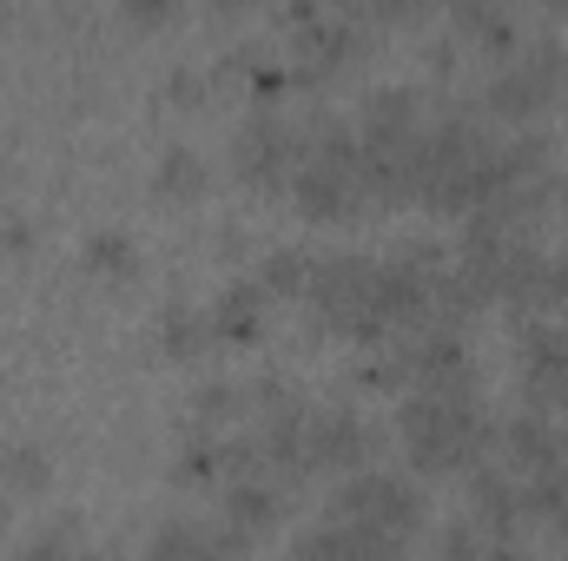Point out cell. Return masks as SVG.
Segmentation results:
<instances>
[{
    "label": "cell",
    "instance_id": "cell-5",
    "mask_svg": "<svg viewBox=\"0 0 568 561\" xmlns=\"http://www.w3.org/2000/svg\"><path fill=\"white\" fill-rule=\"evenodd\" d=\"M232 165L239 178L252 185H291L297 165H304V120H284V113H245L239 133H232Z\"/></svg>",
    "mask_w": 568,
    "mask_h": 561
},
{
    "label": "cell",
    "instance_id": "cell-9",
    "mask_svg": "<svg viewBox=\"0 0 568 561\" xmlns=\"http://www.w3.org/2000/svg\"><path fill=\"white\" fill-rule=\"evenodd\" d=\"M219 516H225V536H232L239 549H252V542H265V536L278 529L284 496L265 476H245V482H225V489H219Z\"/></svg>",
    "mask_w": 568,
    "mask_h": 561
},
{
    "label": "cell",
    "instance_id": "cell-29",
    "mask_svg": "<svg viewBox=\"0 0 568 561\" xmlns=\"http://www.w3.org/2000/svg\"><path fill=\"white\" fill-rule=\"evenodd\" d=\"M113 561H126V555H113Z\"/></svg>",
    "mask_w": 568,
    "mask_h": 561
},
{
    "label": "cell",
    "instance_id": "cell-16",
    "mask_svg": "<svg viewBox=\"0 0 568 561\" xmlns=\"http://www.w3.org/2000/svg\"><path fill=\"white\" fill-rule=\"evenodd\" d=\"M205 159L192 152V145H165L159 152V165H152V192L159 198H205Z\"/></svg>",
    "mask_w": 568,
    "mask_h": 561
},
{
    "label": "cell",
    "instance_id": "cell-11",
    "mask_svg": "<svg viewBox=\"0 0 568 561\" xmlns=\"http://www.w3.org/2000/svg\"><path fill=\"white\" fill-rule=\"evenodd\" d=\"M265 304H272V297H265L258 278H232L212 297V310H205V317H212V337H219V344H252V337L265 330Z\"/></svg>",
    "mask_w": 568,
    "mask_h": 561
},
{
    "label": "cell",
    "instance_id": "cell-4",
    "mask_svg": "<svg viewBox=\"0 0 568 561\" xmlns=\"http://www.w3.org/2000/svg\"><path fill=\"white\" fill-rule=\"evenodd\" d=\"M324 516H331V522H357V529H371L377 542L404 549V542L424 529L429 502H424V489H417L410 476H397V469H357V476L337 482V496H331Z\"/></svg>",
    "mask_w": 568,
    "mask_h": 561
},
{
    "label": "cell",
    "instance_id": "cell-12",
    "mask_svg": "<svg viewBox=\"0 0 568 561\" xmlns=\"http://www.w3.org/2000/svg\"><path fill=\"white\" fill-rule=\"evenodd\" d=\"M140 561H245V549L232 536L199 529V522H159Z\"/></svg>",
    "mask_w": 568,
    "mask_h": 561
},
{
    "label": "cell",
    "instance_id": "cell-26",
    "mask_svg": "<svg viewBox=\"0 0 568 561\" xmlns=\"http://www.w3.org/2000/svg\"><path fill=\"white\" fill-rule=\"evenodd\" d=\"M384 561H410V555H404V549H397V555H384Z\"/></svg>",
    "mask_w": 568,
    "mask_h": 561
},
{
    "label": "cell",
    "instance_id": "cell-14",
    "mask_svg": "<svg viewBox=\"0 0 568 561\" xmlns=\"http://www.w3.org/2000/svg\"><path fill=\"white\" fill-rule=\"evenodd\" d=\"M159 344H165V357L192 364V357H205L219 337H212V317H205L199 304H165V310H159Z\"/></svg>",
    "mask_w": 568,
    "mask_h": 561
},
{
    "label": "cell",
    "instance_id": "cell-3",
    "mask_svg": "<svg viewBox=\"0 0 568 561\" xmlns=\"http://www.w3.org/2000/svg\"><path fill=\"white\" fill-rule=\"evenodd\" d=\"M562 86H568V47L562 40H523L509 60L489 67L476 113H489V120H503V126H529Z\"/></svg>",
    "mask_w": 568,
    "mask_h": 561
},
{
    "label": "cell",
    "instance_id": "cell-20",
    "mask_svg": "<svg viewBox=\"0 0 568 561\" xmlns=\"http://www.w3.org/2000/svg\"><path fill=\"white\" fill-rule=\"evenodd\" d=\"M20 561H87V549H80V529H73V522L40 529V536L20 549Z\"/></svg>",
    "mask_w": 568,
    "mask_h": 561
},
{
    "label": "cell",
    "instance_id": "cell-2",
    "mask_svg": "<svg viewBox=\"0 0 568 561\" xmlns=\"http://www.w3.org/2000/svg\"><path fill=\"white\" fill-rule=\"evenodd\" d=\"M304 304L324 330L351 337V344H384V317H377V258L364 252H317Z\"/></svg>",
    "mask_w": 568,
    "mask_h": 561
},
{
    "label": "cell",
    "instance_id": "cell-17",
    "mask_svg": "<svg viewBox=\"0 0 568 561\" xmlns=\"http://www.w3.org/2000/svg\"><path fill=\"white\" fill-rule=\"evenodd\" d=\"M245 417H252V397H245V384H225V377H212V384H199V390H192V422H199V429L225 436V422H245Z\"/></svg>",
    "mask_w": 568,
    "mask_h": 561
},
{
    "label": "cell",
    "instance_id": "cell-21",
    "mask_svg": "<svg viewBox=\"0 0 568 561\" xmlns=\"http://www.w3.org/2000/svg\"><path fill=\"white\" fill-rule=\"evenodd\" d=\"M483 555H489V536H483L469 516H463V522H449V529H443V542H436V561H483Z\"/></svg>",
    "mask_w": 568,
    "mask_h": 561
},
{
    "label": "cell",
    "instance_id": "cell-22",
    "mask_svg": "<svg viewBox=\"0 0 568 561\" xmlns=\"http://www.w3.org/2000/svg\"><path fill=\"white\" fill-rule=\"evenodd\" d=\"M165 100L185 106V113H199V106L212 100V80H205L199 67H172V73H165Z\"/></svg>",
    "mask_w": 568,
    "mask_h": 561
},
{
    "label": "cell",
    "instance_id": "cell-13",
    "mask_svg": "<svg viewBox=\"0 0 568 561\" xmlns=\"http://www.w3.org/2000/svg\"><path fill=\"white\" fill-rule=\"evenodd\" d=\"M80 265H87L93 278H133V272H140V238H133L126 225H100V232H87Z\"/></svg>",
    "mask_w": 568,
    "mask_h": 561
},
{
    "label": "cell",
    "instance_id": "cell-1",
    "mask_svg": "<svg viewBox=\"0 0 568 561\" xmlns=\"http://www.w3.org/2000/svg\"><path fill=\"white\" fill-rule=\"evenodd\" d=\"M397 436L424 476H469L496 449V417L483 410L476 384H443V390H410L397 404Z\"/></svg>",
    "mask_w": 568,
    "mask_h": 561
},
{
    "label": "cell",
    "instance_id": "cell-23",
    "mask_svg": "<svg viewBox=\"0 0 568 561\" xmlns=\"http://www.w3.org/2000/svg\"><path fill=\"white\" fill-rule=\"evenodd\" d=\"M536 310H568V245L549 252V265H542V297H536Z\"/></svg>",
    "mask_w": 568,
    "mask_h": 561
},
{
    "label": "cell",
    "instance_id": "cell-15",
    "mask_svg": "<svg viewBox=\"0 0 568 561\" xmlns=\"http://www.w3.org/2000/svg\"><path fill=\"white\" fill-rule=\"evenodd\" d=\"M449 27H456V33H469V40H483V47H489V53H503V60L523 47V33H516V13H509V7H483V0H469V7H456V13H449Z\"/></svg>",
    "mask_w": 568,
    "mask_h": 561
},
{
    "label": "cell",
    "instance_id": "cell-7",
    "mask_svg": "<svg viewBox=\"0 0 568 561\" xmlns=\"http://www.w3.org/2000/svg\"><path fill=\"white\" fill-rule=\"evenodd\" d=\"M371 449H377V429L357 417V410L311 404V417H304V469L311 476H324V469L357 476V469H371Z\"/></svg>",
    "mask_w": 568,
    "mask_h": 561
},
{
    "label": "cell",
    "instance_id": "cell-18",
    "mask_svg": "<svg viewBox=\"0 0 568 561\" xmlns=\"http://www.w3.org/2000/svg\"><path fill=\"white\" fill-rule=\"evenodd\" d=\"M47 476H53V456H47L40 442H7V449H0V489H7V496H40Z\"/></svg>",
    "mask_w": 568,
    "mask_h": 561
},
{
    "label": "cell",
    "instance_id": "cell-24",
    "mask_svg": "<svg viewBox=\"0 0 568 561\" xmlns=\"http://www.w3.org/2000/svg\"><path fill=\"white\" fill-rule=\"evenodd\" d=\"M165 13H172L165 0H126V20H140V27H159Z\"/></svg>",
    "mask_w": 568,
    "mask_h": 561
},
{
    "label": "cell",
    "instance_id": "cell-10",
    "mask_svg": "<svg viewBox=\"0 0 568 561\" xmlns=\"http://www.w3.org/2000/svg\"><path fill=\"white\" fill-rule=\"evenodd\" d=\"M291 192V205H297V218H311V225H331V218H357V205H364V192H357V178L351 172H331V165H297V178L284 185Z\"/></svg>",
    "mask_w": 568,
    "mask_h": 561
},
{
    "label": "cell",
    "instance_id": "cell-19",
    "mask_svg": "<svg viewBox=\"0 0 568 561\" xmlns=\"http://www.w3.org/2000/svg\"><path fill=\"white\" fill-rule=\"evenodd\" d=\"M311 265H317V252H304V245H278V252H265V297H304V284H311Z\"/></svg>",
    "mask_w": 568,
    "mask_h": 561
},
{
    "label": "cell",
    "instance_id": "cell-28",
    "mask_svg": "<svg viewBox=\"0 0 568 561\" xmlns=\"http://www.w3.org/2000/svg\"><path fill=\"white\" fill-rule=\"evenodd\" d=\"M556 192H562V198H568V178H562V185H556Z\"/></svg>",
    "mask_w": 568,
    "mask_h": 561
},
{
    "label": "cell",
    "instance_id": "cell-8",
    "mask_svg": "<svg viewBox=\"0 0 568 561\" xmlns=\"http://www.w3.org/2000/svg\"><path fill=\"white\" fill-rule=\"evenodd\" d=\"M469 522H476L489 542H509V536H523V522H529L523 476H516V469H496V462L469 469Z\"/></svg>",
    "mask_w": 568,
    "mask_h": 561
},
{
    "label": "cell",
    "instance_id": "cell-6",
    "mask_svg": "<svg viewBox=\"0 0 568 561\" xmlns=\"http://www.w3.org/2000/svg\"><path fill=\"white\" fill-rule=\"evenodd\" d=\"M516 364H523V404L536 417H568V324H523L516 330Z\"/></svg>",
    "mask_w": 568,
    "mask_h": 561
},
{
    "label": "cell",
    "instance_id": "cell-25",
    "mask_svg": "<svg viewBox=\"0 0 568 561\" xmlns=\"http://www.w3.org/2000/svg\"><path fill=\"white\" fill-rule=\"evenodd\" d=\"M483 561H529V549H523V536H509V542H489Z\"/></svg>",
    "mask_w": 568,
    "mask_h": 561
},
{
    "label": "cell",
    "instance_id": "cell-27",
    "mask_svg": "<svg viewBox=\"0 0 568 561\" xmlns=\"http://www.w3.org/2000/svg\"><path fill=\"white\" fill-rule=\"evenodd\" d=\"M0 522H7V496H0Z\"/></svg>",
    "mask_w": 568,
    "mask_h": 561
}]
</instances>
